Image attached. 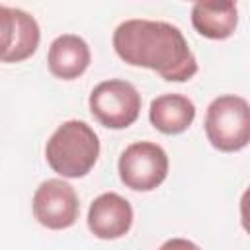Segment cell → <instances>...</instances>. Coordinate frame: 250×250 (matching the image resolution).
I'll return each instance as SVG.
<instances>
[{
    "instance_id": "obj_1",
    "label": "cell",
    "mask_w": 250,
    "mask_h": 250,
    "mask_svg": "<svg viewBox=\"0 0 250 250\" xmlns=\"http://www.w3.org/2000/svg\"><path fill=\"white\" fill-rule=\"evenodd\" d=\"M113 49L131 66L150 68L168 82H186L197 61L180 27L160 20H125L113 31Z\"/></svg>"
},
{
    "instance_id": "obj_2",
    "label": "cell",
    "mask_w": 250,
    "mask_h": 250,
    "mask_svg": "<svg viewBox=\"0 0 250 250\" xmlns=\"http://www.w3.org/2000/svg\"><path fill=\"white\" fill-rule=\"evenodd\" d=\"M100 156L96 131L80 119H68L55 129L45 146V158L62 178H84Z\"/></svg>"
},
{
    "instance_id": "obj_3",
    "label": "cell",
    "mask_w": 250,
    "mask_h": 250,
    "mask_svg": "<svg viewBox=\"0 0 250 250\" xmlns=\"http://www.w3.org/2000/svg\"><path fill=\"white\" fill-rule=\"evenodd\" d=\"M205 135L221 152L242 150L250 141V105L242 96L215 98L205 111Z\"/></svg>"
},
{
    "instance_id": "obj_4",
    "label": "cell",
    "mask_w": 250,
    "mask_h": 250,
    "mask_svg": "<svg viewBox=\"0 0 250 250\" xmlns=\"http://www.w3.org/2000/svg\"><path fill=\"white\" fill-rule=\"evenodd\" d=\"M141 94L127 80H104L88 98L92 115L107 129H127L141 113Z\"/></svg>"
},
{
    "instance_id": "obj_5",
    "label": "cell",
    "mask_w": 250,
    "mask_h": 250,
    "mask_svg": "<svg viewBox=\"0 0 250 250\" xmlns=\"http://www.w3.org/2000/svg\"><path fill=\"white\" fill-rule=\"evenodd\" d=\"M117 172L125 188L133 191H152L168 176V154L156 143H133L121 152Z\"/></svg>"
},
{
    "instance_id": "obj_6",
    "label": "cell",
    "mask_w": 250,
    "mask_h": 250,
    "mask_svg": "<svg viewBox=\"0 0 250 250\" xmlns=\"http://www.w3.org/2000/svg\"><path fill=\"white\" fill-rule=\"evenodd\" d=\"M33 217L51 230H62L76 223L80 203L74 188L64 180L51 178L39 184L33 193Z\"/></svg>"
},
{
    "instance_id": "obj_7",
    "label": "cell",
    "mask_w": 250,
    "mask_h": 250,
    "mask_svg": "<svg viewBox=\"0 0 250 250\" xmlns=\"http://www.w3.org/2000/svg\"><path fill=\"white\" fill-rule=\"evenodd\" d=\"M88 229L96 238L115 240L125 236L133 225L131 203L115 191L98 195L88 209Z\"/></svg>"
},
{
    "instance_id": "obj_8",
    "label": "cell",
    "mask_w": 250,
    "mask_h": 250,
    "mask_svg": "<svg viewBox=\"0 0 250 250\" xmlns=\"http://www.w3.org/2000/svg\"><path fill=\"white\" fill-rule=\"evenodd\" d=\"M90 59V47L82 37L74 33H62L49 47L47 66L53 76L61 80H74L84 74Z\"/></svg>"
},
{
    "instance_id": "obj_9",
    "label": "cell",
    "mask_w": 250,
    "mask_h": 250,
    "mask_svg": "<svg viewBox=\"0 0 250 250\" xmlns=\"http://www.w3.org/2000/svg\"><path fill=\"white\" fill-rule=\"evenodd\" d=\"M148 119L164 135L184 133L195 119V105L184 94H162L150 102Z\"/></svg>"
},
{
    "instance_id": "obj_10",
    "label": "cell",
    "mask_w": 250,
    "mask_h": 250,
    "mask_svg": "<svg viewBox=\"0 0 250 250\" xmlns=\"http://www.w3.org/2000/svg\"><path fill=\"white\" fill-rule=\"evenodd\" d=\"M191 25L207 39H227L238 25V8L234 2H195Z\"/></svg>"
},
{
    "instance_id": "obj_11",
    "label": "cell",
    "mask_w": 250,
    "mask_h": 250,
    "mask_svg": "<svg viewBox=\"0 0 250 250\" xmlns=\"http://www.w3.org/2000/svg\"><path fill=\"white\" fill-rule=\"evenodd\" d=\"M16 12H18V35H16V45L8 57V62H21L29 59L37 51L41 39L37 20L29 16L25 10L16 8Z\"/></svg>"
},
{
    "instance_id": "obj_12",
    "label": "cell",
    "mask_w": 250,
    "mask_h": 250,
    "mask_svg": "<svg viewBox=\"0 0 250 250\" xmlns=\"http://www.w3.org/2000/svg\"><path fill=\"white\" fill-rule=\"evenodd\" d=\"M18 35V12L16 8L0 4V62H8V57L16 45Z\"/></svg>"
},
{
    "instance_id": "obj_13",
    "label": "cell",
    "mask_w": 250,
    "mask_h": 250,
    "mask_svg": "<svg viewBox=\"0 0 250 250\" xmlns=\"http://www.w3.org/2000/svg\"><path fill=\"white\" fill-rule=\"evenodd\" d=\"M158 250H201V248L188 238H170Z\"/></svg>"
}]
</instances>
